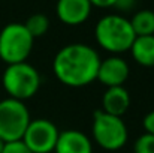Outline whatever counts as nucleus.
Listing matches in <instances>:
<instances>
[{"label":"nucleus","instance_id":"a211bd4d","mask_svg":"<svg viewBox=\"0 0 154 153\" xmlns=\"http://www.w3.org/2000/svg\"><path fill=\"white\" fill-rule=\"evenodd\" d=\"M135 5H136V0H117L114 8H117L121 12H127V11H132Z\"/></svg>","mask_w":154,"mask_h":153},{"label":"nucleus","instance_id":"4468645a","mask_svg":"<svg viewBox=\"0 0 154 153\" xmlns=\"http://www.w3.org/2000/svg\"><path fill=\"white\" fill-rule=\"evenodd\" d=\"M24 27L36 39V38H41V36L47 35V32L50 29V20L45 14H33L26 20Z\"/></svg>","mask_w":154,"mask_h":153},{"label":"nucleus","instance_id":"f3484780","mask_svg":"<svg viewBox=\"0 0 154 153\" xmlns=\"http://www.w3.org/2000/svg\"><path fill=\"white\" fill-rule=\"evenodd\" d=\"M142 128L145 131V134H151L154 135V110L150 113H147L142 119Z\"/></svg>","mask_w":154,"mask_h":153},{"label":"nucleus","instance_id":"2eb2a0df","mask_svg":"<svg viewBox=\"0 0 154 153\" xmlns=\"http://www.w3.org/2000/svg\"><path fill=\"white\" fill-rule=\"evenodd\" d=\"M133 153H154V135L142 134L133 143Z\"/></svg>","mask_w":154,"mask_h":153},{"label":"nucleus","instance_id":"aec40b11","mask_svg":"<svg viewBox=\"0 0 154 153\" xmlns=\"http://www.w3.org/2000/svg\"><path fill=\"white\" fill-rule=\"evenodd\" d=\"M5 144H6V143H5V141H3V140L0 138V153L3 152V147H5Z\"/></svg>","mask_w":154,"mask_h":153},{"label":"nucleus","instance_id":"20e7f679","mask_svg":"<svg viewBox=\"0 0 154 153\" xmlns=\"http://www.w3.org/2000/svg\"><path fill=\"white\" fill-rule=\"evenodd\" d=\"M93 141L108 152H117L127 143L129 132L123 117L111 116L102 110H96L91 122Z\"/></svg>","mask_w":154,"mask_h":153},{"label":"nucleus","instance_id":"39448f33","mask_svg":"<svg viewBox=\"0 0 154 153\" xmlns=\"http://www.w3.org/2000/svg\"><path fill=\"white\" fill-rule=\"evenodd\" d=\"M35 38L21 23H9L0 30V60L6 65L27 62Z\"/></svg>","mask_w":154,"mask_h":153},{"label":"nucleus","instance_id":"9d476101","mask_svg":"<svg viewBox=\"0 0 154 153\" xmlns=\"http://www.w3.org/2000/svg\"><path fill=\"white\" fill-rule=\"evenodd\" d=\"M54 153H93V143L78 129H66L58 134Z\"/></svg>","mask_w":154,"mask_h":153},{"label":"nucleus","instance_id":"7ed1b4c3","mask_svg":"<svg viewBox=\"0 0 154 153\" xmlns=\"http://www.w3.org/2000/svg\"><path fill=\"white\" fill-rule=\"evenodd\" d=\"M39 71L27 62L8 65L2 75V86L8 93V98L27 101L33 98L41 89Z\"/></svg>","mask_w":154,"mask_h":153},{"label":"nucleus","instance_id":"f8f14e48","mask_svg":"<svg viewBox=\"0 0 154 153\" xmlns=\"http://www.w3.org/2000/svg\"><path fill=\"white\" fill-rule=\"evenodd\" d=\"M130 54L133 60L144 66V68H153L154 66V35L150 36H136L132 47Z\"/></svg>","mask_w":154,"mask_h":153},{"label":"nucleus","instance_id":"dca6fc26","mask_svg":"<svg viewBox=\"0 0 154 153\" xmlns=\"http://www.w3.org/2000/svg\"><path fill=\"white\" fill-rule=\"evenodd\" d=\"M2 153H32V152H30V149H29L21 140H18V141L6 143Z\"/></svg>","mask_w":154,"mask_h":153},{"label":"nucleus","instance_id":"ddd939ff","mask_svg":"<svg viewBox=\"0 0 154 153\" xmlns=\"http://www.w3.org/2000/svg\"><path fill=\"white\" fill-rule=\"evenodd\" d=\"M132 29L136 36H150L154 35V11L141 9L130 20Z\"/></svg>","mask_w":154,"mask_h":153},{"label":"nucleus","instance_id":"f257e3e1","mask_svg":"<svg viewBox=\"0 0 154 153\" xmlns=\"http://www.w3.org/2000/svg\"><path fill=\"white\" fill-rule=\"evenodd\" d=\"M100 60L93 47L79 42L69 44L57 51L52 60V72L61 84L79 89L96 81Z\"/></svg>","mask_w":154,"mask_h":153},{"label":"nucleus","instance_id":"1a4fd4ad","mask_svg":"<svg viewBox=\"0 0 154 153\" xmlns=\"http://www.w3.org/2000/svg\"><path fill=\"white\" fill-rule=\"evenodd\" d=\"M91 8L88 0H57L55 14L63 24L79 26L88 20Z\"/></svg>","mask_w":154,"mask_h":153},{"label":"nucleus","instance_id":"6e6552de","mask_svg":"<svg viewBox=\"0 0 154 153\" xmlns=\"http://www.w3.org/2000/svg\"><path fill=\"white\" fill-rule=\"evenodd\" d=\"M130 75V66L121 56H109L100 60L97 71V81L108 87L124 86Z\"/></svg>","mask_w":154,"mask_h":153},{"label":"nucleus","instance_id":"423d86ee","mask_svg":"<svg viewBox=\"0 0 154 153\" xmlns=\"http://www.w3.org/2000/svg\"><path fill=\"white\" fill-rule=\"evenodd\" d=\"M30 120V111L23 101L12 98L0 101V138L5 143L21 140Z\"/></svg>","mask_w":154,"mask_h":153},{"label":"nucleus","instance_id":"9b49d317","mask_svg":"<svg viewBox=\"0 0 154 153\" xmlns=\"http://www.w3.org/2000/svg\"><path fill=\"white\" fill-rule=\"evenodd\" d=\"M130 108V93L124 86L118 87H108L102 95V111L123 117Z\"/></svg>","mask_w":154,"mask_h":153},{"label":"nucleus","instance_id":"0eeeda50","mask_svg":"<svg viewBox=\"0 0 154 153\" xmlns=\"http://www.w3.org/2000/svg\"><path fill=\"white\" fill-rule=\"evenodd\" d=\"M58 134V128L50 119H32L21 141L32 153H52Z\"/></svg>","mask_w":154,"mask_h":153},{"label":"nucleus","instance_id":"f03ea898","mask_svg":"<svg viewBox=\"0 0 154 153\" xmlns=\"http://www.w3.org/2000/svg\"><path fill=\"white\" fill-rule=\"evenodd\" d=\"M94 38L102 50L112 56H120L130 50L136 35L129 18L118 14H108L96 23Z\"/></svg>","mask_w":154,"mask_h":153},{"label":"nucleus","instance_id":"6ab92c4d","mask_svg":"<svg viewBox=\"0 0 154 153\" xmlns=\"http://www.w3.org/2000/svg\"><path fill=\"white\" fill-rule=\"evenodd\" d=\"M88 2L91 3V6L96 8H112L117 0H88Z\"/></svg>","mask_w":154,"mask_h":153}]
</instances>
